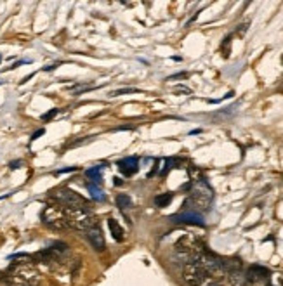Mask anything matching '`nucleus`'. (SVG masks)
<instances>
[{"mask_svg": "<svg viewBox=\"0 0 283 286\" xmlns=\"http://www.w3.org/2000/svg\"><path fill=\"white\" fill-rule=\"evenodd\" d=\"M212 201H214V189H212L210 184L205 179H198L196 182L191 184V195L186 199L184 207L191 205L196 210L207 212V210H210Z\"/></svg>", "mask_w": 283, "mask_h": 286, "instance_id": "obj_1", "label": "nucleus"}, {"mask_svg": "<svg viewBox=\"0 0 283 286\" xmlns=\"http://www.w3.org/2000/svg\"><path fill=\"white\" fill-rule=\"evenodd\" d=\"M40 274L35 267L30 264H12L7 272V283L9 286H38Z\"/></svg>", "mask_w": 283, "mask_h": 286, "instance_id": "obj_2", "label": "nucleus"}, {"mask_svg": "<svg viewBox=\"0 0 283 286\" xmlns=\"http://www.w3.org/2000/svg\"><path fill=\"white\" fill-rule=\"evenodd\" d=\"M52 198L56 199L61 207L68 208V210H89L87 199L68 187H59V189L52 191Z\"/></svg>", "mask_w": 283, "mask_h": 286, "instance_id": "obj_3", "label": "nucleus"}, {"mask_svg": "<svg viewBox=\"0 0 283 286\" xmlns=\"http://www.w3.org/2000/svg\"><path fill=\"white\" fill-rule=\"evenodd\" d=\"M42 222L47 227L54 231H66L68 227V219H66V210L59 205H47V207L42 210L40 215Z\"/></svg>", "mask_w": 283, "mask_h": 286, "instance_id": "obj_4", "label": "nucleus"}, {"mask_svg": "<svg viewBox=\"0 0 283 286\" xmlns=\"http://www.w3.org/2000/svg\"><path fill=\"white\" fill-rule=\"evenodd\" d=\"M66 210V219H68V227L75 231H85L97 226V217L89 210Z\"/></svg>", "mask_w": 283, "mask_h": 286, "instance_id": "obj_5", "label": "nucleus"}, {"mask_svg": "<svg viewBox=\"0 0 283 286\" xmlns=\"http://www.w3.org/2000/svg\"><path fill=\"white\" fill-rule=\"evenodd\" d=\"M208 274L205 272V269L200 264L196 262H189L184 264L183 267V281L188 286H202L207 281Z\"/></svg>", "mask_w": 283, "mask_h": 286, "instance_id": "obj_6", "label": "nucleus"}, {"mask_svg": "<svg viewBox=\"0 0 283 286\" xmlns=\"http://www.w3.org/2000/svg\"><path fill=\"white\" fill-rule=\"evenodd\" d=\"M172 222L176 224H189V226H198V227H205V220L202 215L195 214V212H184V214H177L170 217Z\"/></svg>", "mask_w": 283, "mask_h": 286, "instance_id": "obj_7", "label": "nucleus"}, {"mask_svg": "<svg viewBox=\"0 0 283 286\" xmlns=\"http://www.w3.org/2000/svg\"><path fill=\"white\" fill-rule=\"evenodd\" d=\"M269 274H271L269 269L264 266H259V264H252V266H248L247 272H245L248 283H259V281H263V279L269 278Z\"/></svg>", "mask_w": 283, "mask_h": 286, "instance_id": "obj_8", "label": "nucleus"}, {"mask_svg": "<svg viewBox=\"0 0 283 286\" xmlns=\"http://www.w3.org/2000/svg\"><path fill=\"white\" fill-rule=\"evenodd\" d=\"M85 236H87L89 245H91V247L94 248L96 251H104V250H106V241H104L103 232H101V229L97 226L92 227V229H89Z\"/></svg>", "mask_w": 283, "mask_h": 286, "instance_id": "obj_9", "label": "nucleus"}, {"mask_svg": "<svg viewBox=\"0 0 283 286\" xmlns=\"http://www.w3.org/2000/svg\"><path fill=\"white\" fill-rule=\"evenodd\" d=\"M118 168L124 175H134L139 170V158H136V156H127V158L120 160Z\"/></svg>", "mask_w": 283, "mask_h": 286, "instance_id": "obj_10", "label": "nucleus"}, {"mask_svg": "<svg viewBox=\"0 0 283 286\" xmlns=\"http://www.w3.org/2000/svg\"><path fill=\"white\" fill-rule=\"evenodd\" d=\"M227 281H229V285L231 286H245L247 285V276H245L244 269L240 270H231V272H227Z\"/></svg>", "mask_w": 283, "mask_h": 286, "instance_id": "obj_11", "label": "nucleus"}, {"mask_svg": "<svg viewBox=\"0 0 283 286\" xmlns=\"http://www.w3.org/2000/svg\"><path fill=\"white\" fill-rule=\"evenodd\" d=\"M108 227H110V232H112V236H113V239H115V241H124V239H125L124 229H122V226H120V224L116 222L115 219L108 220Z\"/></svg>", "mask_w": 283, "mask_h": 286, "instance_id": "obj_12", "label": "nucleus"}, {"mask_svg": "<svg viewBox=\"0 0 283 286\" xmlns=\"http://www.w3.org/2000/svg\"><path fill=\"white\" fill-rule=\"evenodd\" d=\"M108 163H101V165H96V167L89 168L85 174H87V177L92 180V184H96V186H99L101 182H103V177H101V168L106 167Z\"/></svg>", "mask_w": 283, "mask_h": 286, "instance_id": "obj_13", "label": "nucleus"}, {"mask_svg": "<svg viewBox=\"0 0 283 286\" xmlns=\"http://www.w3.org/2000/svg\"><path fill=\"white\" fill-rule=\"evenodd\" d=\"M172 198H174V195H172V193H162V195L155 196V207H158V208L169 207V205H170V201H172Z\"/></svg>", "mask_w": 283, "mask_h": 286, "instance_id": "obj_14", "label": "nucleus"}, {"mask_svg": "<svg viewBox=\"0 0 283 286\" xmlns=\"http://www.w3.org/2000/svg\"><path fill=\"white\" fill-rule=\"evenodd\" d=\"M116 207L120 208V210H129V208L132 207V199H131V196L129 195H124V193H122V195H118L116 196Z\"/></svg>", "mask_w": 283, "mask_h": 286, "instance_id": "obj_15", "label": "nucleus"}, {"mask_svg": "<svg viewBox=\"0 0 283 286\" xmlns=\"http://www.w3.org/2000/svg\"><path fill=\"white\" fill-rule=\"evenodd\" d=\"M89 191H91V196L94 199H97V201H103L104 199V195L99 191V187L96 186V184H89Z\"/></svg>", "mask_w": 283, "mask_h": 286, "instance_id": "obj_16", "label": "nucleus"}, {"mask_svg": "<svg viewBox=\"0 0 283 286\" xmlns=\"http://www.w3.org/2000/svg\"><path fill=\"white\" fill-rule=\"evenodd\" d=\"M134 92H137V89H132V87H127V89H118V90H113L112 97H116V95H124V94H134Z\"/></svg>", "mask_w": 283, "mask_h": 286, "instance_id": "obj_17", "label": "nucleus"}, {"mask_svg": "<svg viewBox=\"0 0 283 286\" xmlns=\"http://www.w3.org/2000/svg\"><path fill=\"white\" fill-rule=\"evenodd\" d=\"M57 113H59V109H51V111H49V113H45V115H42V120H44V122H49V120L54 118V116H56Z\"/></svg>", "mask_w": 283, "mask_h": 286, "instance_id": "obj_18", "label": "nucleus"}, {"mask_svg": "<svg viewBox=\"0 0 283 286\" xmlns=\"http://www.w3.org/2000/svg\"><path fill=\"white\" fill-rule=\"evenodd\" d=\"M184 78H188V73L184 72V73H177V75H172V76H169V82H172V80H184Z\"/></svg>", "mask_w": 283, "mask_h": 286, "instance_id": "obj_19", "label": "nucleus"}, {"mask_svg": "<svg viewBox=\"0 0 283 286\" xmlns=\"http://www.w3.org/2000/svg\"><path fill=\"white\" fill-rule=\"evenodd\" d=\"M44 134H45V130H44V128H40V130H37L35 134L32 135V141H37V139L40 137V135H44Z\"/></svg>", "mask_w": 283, "mask_h": 286, "instance_id": "obj_20", "label": "nucleus"}, {"mask_svg": "<svg viewBox=\"0 0 283 286\" xmlns=\"http://www.w3.org/2000/svg\"><path fill=\"white\" fill-rule=\"evenodd\" d=\"M176 92H184V94H191V90L189 89H184V87H177Z\"/></svg>", "mask_w": 283, "mask_h": 286, "instance_id": "obj_21", "label": "nucleus"}, {"mask_svg": "<svg viewBox=\"0 0 283 286\" xmlns=\"http://www.w3.org/2000/svg\"><path fill=\"white\" fill-rule=\"evenodd\" d=\"M129 128H132V125H124V127H116L115 130H129Z\"/></svg>", "mask_w": 283, "mask_h": 286, "instance_id": "obj_22", "label": "nucleus"}, {"mask_svg": "<svg viewBox=\"0 0 283 286\" xmlns=\"http://www.w3.org/2000/svg\"><path fill=\"white\" fill-rule=\"evenodd\" d=\"M21 167V161H12L11 163V168H19Z\"/></svg>", "mask_w": 283, "mask_h": 286, "instance_id": "obj_23", "label": "nucleus"}, {"mask_svg": "<svg viewBox=\"0 0 283 286\" xmlns=\"http://www.w3.org/2000/svg\"><path fill=\"white\" fill-rule=\"evenodd\" d=\"M118 184H122V179H118V177H115V186H118Z\"/></svg>", "mask_w": 283, "mask_h": 286, "instance_id": "obj_24", "label": "nucleus"}, {"mask_svg": "<svg viewBox=\"0 0 283 286\" xmlns=\"http://www.w3.org/2000/svg\"><path fill=\"white\" fill-rule=\"evenodd\" d=\"M210 286H219V285H210Z\"/></svg>", "mask_w": 283, "mask_h": 286, "instance_id": "obj_25", "label": "nucleus"}, {"mask_svg": "<svg viewBox=\"0 0 283 286\" xmlns=\"http://www.w3.org/2000/svg\"><path fill=\"white\" fill-rule=\"evenodd\" d=\"M0 59H2V57H0Z\"/></svg>", "mask_w": 283, "mask_h": 286, "instance_id": "obj_26", "label": "nucleus"}]
</instances>
